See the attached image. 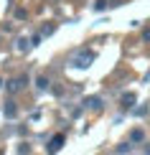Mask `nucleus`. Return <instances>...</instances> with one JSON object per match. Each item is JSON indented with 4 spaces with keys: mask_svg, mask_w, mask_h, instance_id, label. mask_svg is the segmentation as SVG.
<instances>
[{
    "mask_svg": "<svg viewBox=\"0 0 150 155\" xmlns=\"http://www.w3.org/2000/svg\"><path fill=\"white\" fill-rule=\"evenodd\" d=\"M94 51H87V48H82V51H76V54H71L69 56V66H74V69H89L92 66V61H94Z\"/></svg>",
    "mask_w": 150,
    "mask_h": 155,
    "instance_id": "f257e3e1",
    "label": "nucleus"
},
{
    "mask_svg": "<svg viewBox=\"0 0 150 155\" xmlns=\"http://www.w3.org/2000/svg\"><path fill=\"white\" fill-rule=\"evenodd\" d=\"M64 143H66V137H64L61 132L54 135V137H51V143H48V153H58V150L64 147Z\"/></svg>",
    "mask_w": 150,
    "mask_h": 155,
    "instance_id": "f03ea898",
    "label": "nucleus"
},
{
    "mask_svg": "<svg viewBox=\"0 0 150 155\" xmlns=\"http://www.w3.org/2000/svg\"><path fill=\"white\" fill-rule=\"evenodd\" d=\"M84 107H89V109H94V112H99V109L104 107V102H102V97H87V99H84Z\"/></svg>",
    "mask_w": 150,
    "mask_h": 155,
    "instance_id": "7ed1b4c3",
    "label": "nucleus"
},
{
    "mask_svg": "<svg viewBox=\"0 0 150 155\" xmlns=\"http://www.w3.org/2000/svg\"><path fill=\"white\" fill-rule=\"evenodd\" d=\"M31 48H33V41H28V38H18L15 41V51H21V54H25Z\"/></svg>",
    "mask_w": 150,
    "mask_h": 155,
    "instance_id": "20e7f679",
    "label": "nucleus"
},
{
    "mask_svg": "<svg viewBox=\"0 0 150 155\" xmlns=\"http://www.w3.org/2000/svg\"><path fill=\"white\" fill-rule=\"evenodd\" d=\"M3 112H5V117H8V120H13V117L18 114V107H15V102H5Z\"/></svg>",
    "mask_w": 150,
    "mask_h": 155,
    "instance_id": "39448f33",
    "label": "nucleus"
},
{
    "mask_svg": "<svg viewBox=\"0 0 150 155\" xmlns=\"http://www.w3.org/2000/svg\"><path fill=\"white\" fill-rule=\"evenodd\" d=\"M132 107H135V94L132 92L122 94V109H132Z\"/></svg>",
    "mask_w": 150,
    "mask_h": 155,
    "instance_id": "423d86ee",
    "label": "nucleus"
},
{
    "mask_svg": "<svg viewBox=\"0 0 150 155\" xmlns=\"http://www.w3.org/2000/svg\"><path fill=\"white\" fill-rule=\"evenodd\" d=\"M130 143H145V132L142 130H132L130 132Z\"/></svg>",
    "mask_w": 150,
    "mask_h": 155,
    "instance_id": "0eeeda50",
    "label": "nucleus"
},
{
    "mask_svg": "<svg viewBox=\"0 0 150 155\" xmlns=\"http://www.w3.org/2000/svg\"><path fill=\"white\" fill-rule=\"evenodd\" d=\"M48 87H51V81L46 79V76H38V79H36V89H38V92H46Z\"/></svg>",
    "mask_w": 150,
    "mask_h": 155,
    "instance_id": "6e6552de",
    "label": "nucleus"
},
{
    "mask_svg": "<svg viewBox=\"0 0 150 155\" xmlns=\"http://www.w3.org/2000/svg\"><path fill=\"white\" fill-rule=\"evenodd\" d=\"M21 89H23V84H21V79H10V81H8V92H10V94L21 92Z\"/></svg>",
    "mask_w": 150,
    "mask_h": 155,
    "instance_id": "1a4fd4ad",
    "label": "nucleus"
},
{
    "mask_svg": "<svg viewBox=\"0 0 150 155\" xmlns=\"http://www.w3.org/2000/svg\"><path fill=\"white\" fill-rule=\"evenodd\" d=\"M130 150H132V143H122L115 147V153H130Z\"/></svg>",
    "mask_w": 150,
    "mask_h": 155,
    "instance_id": "9d476101",
    "label": "nucleus"
},
{
    "mask_svg": "<svg viewBox=\"0 0 150 155\" xmlns=\"http://www.w3.org/2000/svg\"><path fill=\"white\" fill-rule=\"evenodd\" d=\"M54 31H56V25H43V28H41V36L46 38V36H51V33H54Z\"/></svg>",
    "mask_w": 150,
    "mask_h": 155,
    "instance_id": "9b49d317",
    "label": "nucleus"
},
{
    "mask_svg": "<svg viewBox=\"0 0 150 155\" xmlns=\"http://www.w3.org/2000/svg\"><path fill=\"white\" fill-rule=\"evenodd\" d=\"M107 0H97V3H94V10H104V8H107Z\"/></svg>",
    "mask_w": 150,
    "mask_h": 155,
    "instance_id": "f8f14e48",
    "label": "nucleus"
},
{
    "mask_svg": "<svg viewBox=\"0 0 150 155\" xmlns=\"http://www.w3.org/2000/svg\"><path fill=\"white\" fill-rule=\"evenodd\" d=\"M15 18H18V21H25V18H28V13H25L23 8H18V10H15Z\"/></svg>",
    "mask_w": 150,
    "mask_h": 155,
    "instance_id": "ddd939ff",
    "label": "nucleus"
},
{
    "mask_svg": "<svg viewBox=\"0 0 150 155\" xmlns=\"http://www.w3.org/2000/svg\"><path fill=\"white\" fill-rule=\"evenodd\" d=\"M31 41H33V46H38V43H41V41H43V36H41V33H36L33 38H31Z\"/></svg>",
    "mask_w": 150,
    "mask_h": 155,
    "instance_id": "4468645a",
    "label": "nucleus"
},
{
    "mask_svg": "<svg viewBox=\"0 0 150 155\" xmlns=\"http://www.w3.org/2000/svg\"><path fill=\"white\" fill-rule=\"evenodd\" d=\"M135 114H138V117H142V114H148V107H138V109H135Z\"/></svg>",
    "mask_w": 150,
    "mask_h": 155,
    "instance_id": "2eb2a0df",
    "label": "nucleus"
},
{
    "mask_svg": "<svg viewBox=\"0 0 150 155\" xmlns=\"http://www.w3.org/2000/svg\"><path fill=\"white\" fill-rule=\"evenodd\" d=\"M142 41H145V43H150V28H145V31H142Z\"/></svg>",
    "mask_w": 150,
    "mask_h": 155,
    "instance_id": "dca6fc26",
    "label": "nucleus"
},
{
    "mask_svg": "<svg viewBox=\"0 0 150 155\" xmlns=\"http://www.w3.org/2000/svg\"><path fill=\"white\" fill-rule=\"evenodd\" d=\"M142 153H150V145H145V147H142Z\"/></svg>",
    "mask_w": 150,
    "mask_h": 155,
    "instance_id": "f3484780",
    "label": "nucleus"
},
{
    "mask_svg": "<svg viewBox=\"0 0 150 155\" xmlns=\"http://www.w3.org/2000/svg\"><path fill=\"white\" fill-rule=\"evenodd\" d=\"M0 87H3V79H0Z\"/></svg>",
    "mask_w": 150,
    "mask_h": 155,
    "instance_id": "a211bd4d",
    "label": "nucleus"
}]
</instances>
